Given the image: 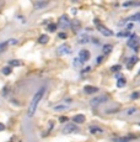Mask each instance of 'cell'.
<instances>
[{
	"mask_svg": "<svg viewBox=\"0 0 140 142\" xmlns=\"http://www.w3.org/2000/svg\"><path fill=\"white\" fill-rule=\"evenodd\" d=\"M44 93H46V87H44V85L36 91V94L33 95V98L31 99V103H29V105H28V110H27V116L28 117H32L34 115V112H36L37 108H38V104L42 100Z\"/></svg>",
	"mask_w": 140,
	"mask_h": 142,
	"instance_id": "1",
	"label": "cell"
},
{
	"mask_svg": "<svg viewBox=\"0 0 140 142\" xmlns=\"http://www.w3.org/2000/svg\"><path fill=\"white\" fill-rule=\"evenodd\" d=\"M127 45L131 49L138 51V49H139V37L136 36V35H131V36L129 37V40H128V42H127Z\"/></svg>",
	"mask_w": 140,
	"mask_h": 142,
	"instance_id": "2",
	"label": "cell"
},
{
	"mask_svg": "<svg viewBox=\"0 0 140 142\" xmlns=\"http://www.w3.org/2000/svg\"><path fill=\"white\" fill-rule=\"evenodd\" d=\"M107 100H108V96H107V95H103V96H97V98H93V99H91L90 105H91V106H93V108H96V106L101 105L102 103H106Z\"/></svg>",
	"mask_w": 140,
	"mask_h": 142,
	"instance_id": "3",
	"label": "cell"
},
{
	"mask_svg": "<svg viewBox=\"0 0 140 142\" xmlns=\"http://www.w3.org/2000/svg\"><path fill=\"white\" fill-rule=\"evenodd\" d=\"M58 54H60V56H65V54H69L71 52V48L68 43H63L58 47Z\"/></svg>",
	"mask_w": 140,
	"mask_h": 142,
	"instance_id": "4",
	"label": "cell"
},
{
	"mask_svg": "<svg viewBox=\"0 0 140 142\" xmlns=\"http://www.w3.org/2000/svg\"><path fill=\"white\" fill-rule=\"evenodd\" d=\"M70 25V20L68 17V15H62L60 19H59V22H58V26L60 28H66Z\"/></svg>",
	"mask_w": 140,
	"mask_h": 142,
	"instance_id": "5",
	"label": "cell"
},
{
	"mask_svg": "<svg viewBox=\"0 0 140 142\" xmlns=\"http://www.w3.org/2000/svg\"><path fill=\"white\" fill-rule=\"evenodd\" d=\"M74 132H77V127L74 125V124H68V125H65V127L63 129V133H65V135L74 133Z\"/></svg>",
	"mask_w": 140,
	"mask_h": 142,
	"instance_id": "6",
	"label": "cell"
},
{
	"mask_svg": "<svg viewBox=\"0 0 140 142\" xmlns=\"http://www.w3.org/2000/svg\"><path fill=\"white\" fill-rule=\"evenodd\" d=\"M97 28H98V31L103 35V36H112V35H113V32L112 31H111V30H108V28L106 27V26H103L102 24H98L97 25Z\"/></svg>",
	"mask_w": 140,
	"mask_h": 142,
	"instance_id": "7",
	"label": "cell"
},
{
	"mask_svg": "<svg viewBox=\"0 0 140 142\" xmlns=\"http://www.w3.org/2000/svg\"><path fill=\"white\" fill-rule=\"evenodd\" d=\"M90 52L87 51V49H81V51L79 52V58L82 61V62H86V61H88L90 59Z\"/></svg>",
	"mask_w": 140,
	"mask_h": 142,
	"instance_id": "8",
	"label": "cell"
},
{
	"mask_svg": "<svg viewBox=\"0 0 140 142\" xmlns=\"http://www.w3.org/2000/svg\"><path fill=\"white\" fill-rule=\"evenodd\" d=\"M72 120H74V122H76V124H82V122H85V115H82V114L75 115Z\"/></svg>",
	"mask_w": 140,
	"mask_h": 142,
	"instance_id": "9",
	"label": "cell"
},
{
	"mask_svg": "<svg viewBox=\"0 0 140 142\" xmlns=\"http://www.w3.org/2000/svg\"><path fill=\"white\" fill-rule=\"evenodd\" d=\"M84 89H85V93H87V94H92V93H97V91H98V88L90 87V85H86Z\"/></svg>",
	"mask_w": 140,
	"mask_h": 142,
	"instance_id": "10",
	"label": "cell"
},
{
	"mask_svg": "<svg viewBox=\"0 0 140 142\" xmlns=\"http://www.w3.org/2000/svg\"><path fill=\"white\" fill-rule=\"evenodd\" d=\"M88 41H90V37H88L87 35H81V36L79 37V40H77V42H79V43H81V45L87 43Z\"/></svg>",
	"mask_w": 140,
	"mask_h": 142,
	"instance_id": "11",
	"label": "cell"
},
{
	"mask_svg": "<svg viewBox=\"0 0 140 142\" xmlns=\"http://www.w3.org/2000/svg\"><path fill=\"white\" fill-rule=\"evenodd\" d=\"M136 62H138V57H135V56L131 57V58L128 61V63H127V67H128V68H133V66H134Z\"/></svg>",
	"mask_w": 140,
	"mask_h": 142,
	"instance_id": "12",
	"label": "cell"
},
{
	"mask_svg": "<svg viewBox=\"0 0 140 142\" xmlns=\"http://www.w3.org/2000/svg\"><path fill=\"white\" fill-rule=\"evenodd\" d=\"M48 40H49V37L47 36V35H41L39 38H38V42H39V43H42V45H46L47 42H48Z\"/></svg>",
	"mask_w": 140,
	"mask_h": 142,
	"instance_id": "13",
	"label": "cell"
},
{
	"mask_svg": "<svg viewBox=\"0 0 140 142\" xmlns=\"http://www.w3.org/2000/svg\"><path fill=\"white\" fill-rule=\"evenodd\" d=\"M9 66L10 67H19V66H21V61H19V59H11V61H9Z\"/></svg>",
	"mask_w": 140,
	"mask_h": 142,
	"instance_id": "14",
	"label": "cell"
},
{
	"mask_svg": "<svg viewBox=\"0 0 140 142\" xmlns=\"http://www.w3.org/2000/svg\"><path fill=\"white\" fill-rule=\"evenodd\" d=\"M140 21V12H138V14H135V15H131V16H129L128 19H127V21Z\"/></svg>",
	"mask_w": 140,
	"mask_h": 142,
	"instance_id": "15",
	"label": "cell"
},
{
	"mask_svg": "<svg viewBox=\"0 0 140 142\" xmlns=\"http://www.w3.org/2000/svg\"><path fill=\"white\" fill-rule=\"evenodd\" d=\"M47 5H48L47 1H43V3H42V1H37V3L34 4V8H36V9H41V8H44V6H47Z\"/></svg>",
	"mask_w": 140,
	"mask_h": 142,
	"instance_id": "16",
	"label": "cell"
},
{
	"mask_svg": "<svg viewBox=\"0 0 140 142\" xmlns=\"http://www.w3.org/2000/svg\"><path fill=\"white\" fill-rule=\"evenodd\" d=\"M102 51H103L105 54H107V53H109L111 51H112V46H111V45H105L102 47Z\"/></svg>",
	"mask_w": 140,
	"mask_h": 142,
	"instance_id": "17",
	"label": "cell"
},
{
	"mask_svg": "<svg viewBox=\"0 0 140 142\" xmlns=\"http://www.w3.org/2000/svg\"><path fill=\"white\" fill-rule=\"evenodd\" d=\"M90 132L91 133H101L102 132V129L96 127V126H92V127H90Z\"/></svg>",
	"mask_w": 140,
	"mask_h": 142,
	"instance_id": "18",
	"label": "cell"
},
{
	"mask_svg": "<svg viewBox=\"0 0 140 142\" xmlns=\"http://www.w3.org/2000/svg\"><path fill=\"white\" fill-rule=\"evenodd\" d=\"M66 109H68V106H66V105H57V106H54L55 111H64Z\"/></svg>",
	"mask_w": 140,
	"mask_h": 142,
	"instance_id": "19",
	"label": "cell"
},
{
	"mask_svg": "<svg viewBox=\"0 0 140 142\" xmlns=\"http://www.w3.org/2000/svg\"><path fill=\"white\" fill-rule=\"evenodd\" d=\"M81 66H82V61H80V58H75V59H74V67L80 68Z\"/></svg>",
	"mask_w": 140,
	"mask_h": 142,
	"instance_id": "20",
	"label": "cell"
},
{
	"mask_svg": "<svg viewBox=\"0 0 140 142\" xmlns=\"http://www.w3.org/2000/svg\"><path fill=\"white\" fill-rule=\"evenodd\" d=\"M125 83H127V82H125L124 78H121V79H118V82H117V87L118 88H122V87H124V85H125Z\"/></svg>",
	"mask_w": 140,
	"mask_h": 142,
	"instance_id": "21",
	"label": "cell"
},
{
	"mask_svg": "<svg viewBox=\"0 0 140 142\" xmlns=\"http://www.w3.org/2000/svg\"><path fill=\"white\" fill-rule=\"evenodd\" d=\"M1 72H3L4 75H9V74L11 73V67H4Z\"/></svg>",
	"mask_w": 140,
	"mask_h": 142,
	"instance_id": "22",
	"label": "cell"
},
{
	"mask_svg": "<svg viewBox=\"0 0 140 142\" xmlns=\"http://www.w3.org/2000/svg\"><path fill=\"white\" fill-rule=\"evenodd\" d=\"M71 25H72V28H74L75 31L80 30V22H79V21H72Z\"/></svg>",
	"mask_w": 140,
	"mask_h": 142,
	"instance_id": "23",
	"label": "cell"
},
{
	"mask_svg": "<svg viewBox=\"0 0 140 142\" xmlns=\"http://www.w3.org/2000/svg\"><path fill=\"white\" fill-rule=\"evenodd\" d=\"M117 36L118 37H127V36H129V31H122V32H118L117 33Z\"/></svg>",
	"mask_w": 140,
	"mask_h": 142,
	"instance_id": "24",
	"label": "cell"
},
{
	"mask_svg": "<svg viewBox=\"0 0 140 142\" xmlns=\"http://www.w3.org/2000/svg\"><path fill=\"white\" fill-rule=\"evenodd\" d=\"M131 138L130 137H122V138H116V142H129Z\"/></svg>",
	"mask_w": 140,
	"mask_h": 142,
	"instance_id": "25",
	"label": "cell"
},
{
	"mask_svg": "<svg viewBox=\"0 0 140 142\" xmlns=\"http://www.w3.org/2000/svg\"><path fill=\"white\" fill-rule=\"evenodd\" d=\"M55 30H57V25H55V24H49L48 31H49V32H54Z\"/></svg>",
	"mask_w": 140,
	"mask_h": 142,
	"instance_id": "26",
	"label": "cell"
},
{
	"mask_svg": "<svg viewBox=\"0 0 140 142\" xmlns=\"http://www.w3.org/2000/svg\"><path fill=\"white\" fill-rule=\"evenodd\" d=\"M135 5H140L139 3H124L123 6H135Z\"/></svg>",
	"mask_w": 140,
	"mask_h": 142,
	"instance_id": "27",
	"label": "cell"
},
{
	"mask_svg": "<svg viewBox=\"0 0 140 142\" xmlns=\"http://www.w3.org/2000/svg\"><path fill=\"white\" fill-rule=\"evenodd\" d=\"M135 111H136V109H135V108H131V109L127 110V114H128V115H130V114H134Z\"/></svg>",
	"mask_w": 140,
	"mask_h": 142,
	"instance_id": "28",
	"label": "cell"
},
{
	"mask_svg": "<svg viewBox=\"0 0 140 142\" xmlns=\"http://www.w3.org/2000/svg\"><path fill=\"white\" fill-rule=\"evenodd\" d=\"M111 69H112L113 72H117V70H119V69H121V66H113Z\"/></svg>",
	"mask_w": 140,
	"mask_h": 142,
	"instance_id": "29",
	"label": "cell"
},
{
	"mask_svg": "<svg viewBox=\"0 0 140 142\" xmlns=\"http://www.w3.org/2000/svg\"><path fill=\"white\" fill-rule=\"evenodd\" d=\"M66 120H68V117H66V116H60V117H59V121H60V122H65Z\"/></svg>",
	"mask_w": 140,
	"mask_h": 142,
	"instance_id": "30",
	"label": "cell"
},
{
	"mask_svg": "<svg viewBox=\"0 0 140 142\" xmlns=\"http://www.w3.org/2000/svg\"><path fill=\"white\" fill-rule=\"evenodd\" d=\"M102 59H103V57H102V56H98V57H97V61H96V62H97V63H101Z\"/></svg>",
	"mask_w": 140,
	"mask_h": 142,
	"instance_id": "31",
	"label": "cell"
},
{
	"mask_svg": "<svg viewBox=\"0 0 140 142\" xmlns=\"http://www.w3.org/2000/svg\"><path fill=\"white\" fill-rule=\"evenodd\" d=\"M5 129V126H4V124H1V122H0V131H3Z\"/></svg>",
	"mask_w": 140,
	"mask_h": 142,
	"instance_id": "32",
	"label": "cell"
},
{
	"mask_svg": "<svg viewBox=\"0 0 140 142\" xmlns=\"http://www.w3.org/2000/svg\"><path fill=\"white\" fill-rule=\"evenodd\" d=\"M59 37H62V38H65V37H66V35H65V33H59Z\"/></svg>",
	"mask_w": 140,
	"mask_h": 142,
	"instance_id": "33",
	"label": "cell"
},
{
	"mask_svg": "<svg viewBox=\"0 0 140 142\" xmlns=\"http://www.w3.org/2000/svg\"><path fill=\"white\" fill-rule=\"evenodd\" d=\"M138 96H139V93H134V94H133V99H135Z\"/></svg>",
	"mask_w": 140,
	"mask_h": 142,
	"instance_id": "34",
	"label": "cell"
},
{
	"mask_svg": "<svg viewBox=\"0 0 140 142\" xmlns=\"http://www.w3.org/2000/svg\"><path fill=\"white\" fill-rule=\"evenodd\" d=\"M65 101H66V103H71L72 100H71V99H69V98H68V99H65Z\"/></svg>",
	"mask_w": 140,
	"mask_h": 142,
	"instance_id": "35",
	"label": "cell"
},
{
	"mask_svg": "<svg viewBox=\"0 0 140 142\" xmlns=\"http://www.w3.org/2000/svg\"><path fill=\"white\" fill-rule=\"evenodd\" d=\"M139 126H140V122H139Z\"/></svg>",
	"mask_w": 140,
	"mask_h": 142,
	"instance_id": "36",
	"label": "cell"
},
{
	"mask_svg": "<svg viewBox=\"0 0 140 142\" xmlns=\"http://www.w3.org/2000/svg\"><path fill=\"white\" fill-rule=\"evenodd\" d=\"M139 74H140V72H139Z\"/></svg>",
	"mask_w": 140,
	"mask_h": 142,
	"instance_id": "37",
	"label": "cell"
}]
</instances>
